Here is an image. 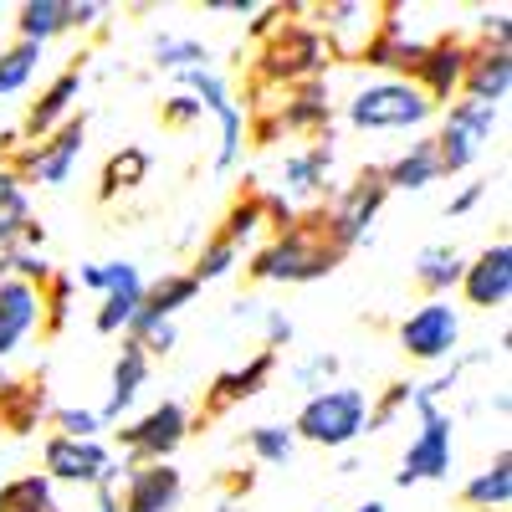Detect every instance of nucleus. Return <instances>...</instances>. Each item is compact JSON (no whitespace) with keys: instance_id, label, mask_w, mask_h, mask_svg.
I'll return each mask as SVG.
<instances>
[{"instance_id":"9","label":"nucleus","mask_w":512,"mask_h":512,"mask_svg":"<svg viewBox=\"0 0 512 512\" xmlns=\"http://www.w3.org/2000/svg\"><path fill=\"white\" fill-rule=\"evenodd\" d=\"M456 461V415L451 410H425L415 415V436L400 456L395 487H420V482H446Z\"/></svg>"},{"instance_id":"51","label":"nucleus","mask_w":512,"mask_h":512,"mask_svg":"<svg viewBox=\"0 0 512 512\" xmlns=\"http://www.w3.org/2000/svg\"><path fill=\"white\" fill-rule=\"evenodd\" d=\"M256 487V472H236V477H226V502L236 507V497H246Z\"/></svg>"},{"instance_id":"20","label":"nucleus","mask_w":512,"mask_h":512,"mask_svg":"<svg viewBox=\"0 0 512 512\" xmlns=\"http://www.w3.org/2000/svg\"><path fill=\"white\" fill-rule=\"evenodd\" d=\"M277 374V354H267V349H256L246 364H236V369H221L216 379H210V390H205V415H226L231 405H246V400H256L267 390V379Z\"/></svg>"},{"instance_id":"37","label":"nucleus","mask_w":512,"mask_h":512,"mask_svg":"<svg viewBox=\"0 0 512 512\" xmlns=\"http://www.w3.org/2000/svg\"><path fill=\"white\" fill-rule=\"evenodd\" d=\"M241 149H246V108L231 103L226 113H216V175H231L241 164Z\"/></svg>"},{"instance_id":"31","label":"nucleus","mask_w":512,"mask_h":512,"mask_svg":"<svg viewBox=\"0 0 512 512\" xmlns=\"http://www.w3.org/2000/svg\"><path fill=\"white\" fill-rule=\"evenodd\" d=\"M31 221H36L31 216V190L0 164V251H16Z\"/></svg>"},{"instance_id":"44","label":"nucleus","mask_w":512,"mask_h":512,"mask_svg":"<svg viewBox=\"0 0 512 512\" xmlns=\"http://www.w3.org/2000/svg\"><path fill=\"white\" fill-rule=\"evenodd\" d=\"M159 123H164V128H195V123H205V113H200V103L180 88V93H169V98L159 103Z\"/></svg>"},{"instance_id":"40","label":"nucleus","mask_w":512,"mask_h":512,"mask_svg":"<svg viewBox=\"0 0 512 512\" xmlns=\"http://www.w3.org/2000/svg\"><path fill=\"white\" fill-rule=\"evenodd\" d=\"M139 303H144V287H123V292H108V297H98V313H93V328L98 333H128V323H134V313H139Z\"/></svg>"},{"instance_id":"26","label":"nucleus","mask_w":512,"mask_h":512,"mask_svg":"<svg viewBox=\"0 0 512 512\" xmlns=\"http://www.w3.org/2000/svg\"><path fill=\"white\" fill-rule=\"evenodd\" d=\"M333 144H308V149H292L282 159V200H308V195H328V175H333Z\"/></svg>"},{"instance_id":"30","label":"nucleus","mask_w":512,"mask_h":512,"mask_svg":"<svg viewBox=\"0 0 512 512\" xmlns=\"http://www.w3.org/2000/svg\"><path fill=\"white\" fill-rule=\"evenodd\" d=\"M154 67H159V72L185 77V72H200V67H216V52H210L200 36H185V31H159V36H154Z\"/></svg>"},{"instance_id":"54","label":"nucleus","mask_w":512,"mask_h":512,"mask_svg":"<svg viewBox=\"0 0 512 512\" xmlns=\"http://www.w3.org/2000/svg\"><path fill=\"white\" fill-rule=\"evenodd\" d=\"M6 379H11V374H6V369H0V384H6Z\"/></svg>"},{"instance_id":"11","label":"nucleus","mask_w":512,"mask_h":512,"mask_svg":"<svg viewBox=\"0 0 512 512\" xmlns=\"http://www.w3.org/2000/svg\"><path fill=\"white\" fill-rule=\"evenodd\" d=\"M456 344H461V308L451 303V297H425V303L400 323V349L415 364L456 359Z\"/></svg>"},{"instance_id":"29","label":"nucleus","mask_w":512,"mask_h":512,"mask_svg":"<svg viewBox=\"0 0 512 512\" xmlns=\"http://www.w3.org/2000/svg\"><path fill=\"white\" fill-rule=\"evenodd\" d=\"M461 267H466V256L456 251V246H446V241H436V246H420V256H415V282L431 292V297H451L456 287H461Z\"/></svg>"},{"instance_id":"36","label":"nucleus","mask_w":512,"mask_h":512,"mask_svg":"<svg viewBox=\"0 0 512 512\" xmlns=\"http://www.w3.org/2000/svg\"><path fill=\"white\" fill-rule=\"evenodd\" d=\"M36 67H41V47H31V41H11V47H0V98L26 93V82L36 77Z\"/></svg>"},{"instance_id":"48","label":"nucleus","mask_w":512,"mask_h":512,"mask_svg":"<svg viewBox=\"0 0 512 512\" xmlns=\"http://www.w3.org/2000/svg\"><path fill=\"white\" fill-rule=\"evenodd\" d=\"M487 195H492V180H472V185H461V190L451 195V205H446V216H456V221H461V216H472V210H477Z\"/></svg>"},{"instance_id":"52","label":"nucleus","mask_w":512,"mask_h":512,"mask_svg":"<svg viewBox=\"0 0 512 512\" xmlns=\"http://www.w3.org/2000/svg\"><path fill=\"white\" fill-rule=\"evenodd\" d=\"M93 512H118V487L113 482L93 487Z\"/></svg>"},{"instance_id":"2","label":"nucleus","mask_w":512,"mask_h":512,"mask_svg":"<svg viewBox=\"0 0 512 512\" xmlns=\"http://www.w3.org/2000/svg\"><path fill=\"white\" fill-rule=\"evenodd\" d=\"M313 16V11H308ZM308 16H292L282 21L262 47H256V88H297V82H318L328 77V47H323V36Z\"/></svg>"},{"instance_id":"5","label":"nucleus","mask_w":512,"mask_h":512,"mask_svg":"<svg viewBox=\"0 0 512 512\" xmlns=\"http://www.w3.org/2000/svg\"><path fill=\"white\" fill-rule=\"evenodd\" d=\"M384 200H390V190H384L379 164L359 169V175L338 190L328 205H318V231H323V241H328L338 256H349L354 246H369V226L379 221Z\"/></svg>"},{"instance_id":"4","label":"nucleus","mask_w":512,"mask_h":512,"mask_svg":"<svg viewBox=\"0 0 512 512\" xmlns=\"http://www.w3.org/2000/svg\"><path fill=\"white\" fill-rule=\"evenodd\" d=\"M349 118V128L359 134H415L436 118V108L425 103V93L405 77H379V82H364V88L338 108Z\"/></svg>"},{"instance_id":"27","label":"nucleus","mask_w":512,"mask_h":512,"mask_svg":"<svg viewBox=\"0 0 512 512\" xmlns=\"http://www.w3.org/2000/svg\"><path fill=\"white\" fill-rule=\"evenodd\" d=\"M461 507L466 512H507L512 507V451L507 446L492 456V466H482V472L461 487Z\"/></svg>"},{"instance_id":"39","label":"nucleus","mask_w":512,"mask_h":512,"mask_svg":"<svg viewBox=\"0 0 512 512\" xmlns=\"http://www.w3.org/2000/svg\"><path fill=\"white\" fill-rule=\"evenodd\" d=\"M241 267V251L231 246V241H221V236H205L200 241V251H195V267H190V277L205 287V282H221V277H231Z\"/></svg>"},{"instance_id":"41","label":"nucleus","mask_w":512,"mask_h":512,"mask_svg":"<svg viewBox=\"0 0 512 512\" xmlns=\"http://www.w3.org/2000/svg\"><path fill=\"white\" fill-rule=\"evenodd\" d=\"M72 297H77V282L67 272H57L41 287V333H62L72 323Z\"/></svg>"},{"instance_id":"21","label":"nucleus","mask_w":512,"mask_h":512,"mask_svg":"<svg viewBox=\"0 0 512 512\" xmlns=\"http://www.w3.org/2000/svg\"><path fill=\"white\" fill-rule=\"evenodd\" d=\"M36 328H41V292L31 282L6 277L0 282V364L16 349H26Z\"/></svg>"},{"instance_id":"14","label":"nucleus","mask_w":512,"mask_h":512,"mask_svg":"<svg viewBox=\"0 0 512 512\" xmlns=\"http://www.w3.org/2000/svg\"><path fill=\"white\" fill-rule=\"evenodd\" d=\"M98 21H103L98 0H26V6H16V41L47 47L67 31H93Z\"/></svg>"},{"instance_id":"6","label":"nucleus","mask_w":512,"mask_h":512,"mask_svg":"<svg viewBox=\"0 0 512 512\" xmlns=\"http://www.w3.org/2000/svg\"><path fill=\"white\" fill-rule=\"evenodd\" d=\"M82 144H88V108H77L57 134H47L41 144H21L16 154H11V175L31 190V185H41V190H62L67 180H72V169H77V159H82Z\"/></svg>"},{"instance_id":"43","label":"nucleus","mask_w":512,"mask_h":512,"mask_svg":"<svg viewBox=\"0 0 512 512\" xmlns=\"http://www.w3.org/2000/svg\"><path fill=\"white\" fill-rule=\"evenodd\" d=\"M333 374H338V354L323 349V354H313V359H303V364L292 369V384H303V390L318 395V390H328V379H333Z\"/></svg>"},{"instance_id":"28","label":"nucleus","mask_w":512,"mask_h":512,"mask_svg":"<svg viewBox=\"0 0 512 512\" xmlns=\"http://www.w3.org/2000/svg\"><path fill=\"white\" fill-rule=\"evenodd\" d=\"M149 149H139V144H123V149H113L108 159H103V175H98V200L103 205H113L118 195H134L144 180H149Z\"/></svg>"},{"instance_id":"13","label":"nucleus","mask_w":512,"mask_h":512,"mask_svg":"<svg viewBox=\"0 0 512 512\" xmlns=\"http://www.w3.org/2000/svg\"><path fill=\"white\" fill-rule=\"evenodd\" d=\"M308 21L318 26L333 62H359L369 36L379 31V6H364V0H328V6H313Z\"/></svg>"},{"instance_id":"3","label":"nucleus","mask_w":512,"mask_h":512,"mask_svg":"<svg viewBox=\"0 0 512 512\" xmlns=\"http://www.w3.org/2000/svg\"><path fill=\"white\" fill-rule=\"evenodd\" d=\"M292 436L323 446V451H349L359 436H369V390L359 384H328L308 395L303 410L292 415Z\"/></svg>"},{"instance_id":"8","label":"nucleus","mask_w":512,"mask_h":512,"mask_svg":"<svg viewBox=\"0 0 512 512\" xmlns=\"http://www.w3.org/2000/svg\"><path fill=\"white\" fill-rule=\"evenodd\" d=\"M41 477L52 487H103V482H123V461L113 456L108 441H67V436H47L41 441Z\"/></svg>"},{"instance_id":"35","label":"nucleus","mask_w":512,"mask_h":512,"mask_svg":"<svg viewBox=\"0 0 512 512\" xmlns=\"http://www.w3.org/2000/svg\"><path fill=\"white\" fill-rule=\"evenodd\" d=\"M72 282L98 292V297H108V292H123V287H144V272L128 262V256H118V262H88V267H77Z\"/></svg>"},{"instance_id":"16","label":"nucleus","mask_w":512,"mask_h":512,"mask_svg":"<svg viewBox=\"0 0 512 512\" xmlns=\"http://www.w3.org/2000/svg\"><path fill=\"white\" fill-rule=\"evenodd\" d=\"M461 297L466 308H482V313L512 303V241H492L461 267Z\"/></svg>"},{"instance_id":"55","label":"nucleus","mask_w":512,"mask_h":512,"mask_svg":"<svg viewBox=\"0 0 512 512\" xmlns=\"http://www.w3.org/2000/svg\"><path fill=\"white\" fill-rule=\"evenodd\" d=\"M0 482H6V477H0Z\"/></svg>"},{"instance_id":"12","label":"nucleus","mask_w":512,"mask_h":512,"mask_svg":"<svg viewBox=\"0 0 512 512\" xmlns=\"http://www.w3.org/2000/svg\"><path fill=\"white\" fill-rule=\"evenodd\" d=\"M477 41H466L461 31H446L436 41H425V52L410 72V82L425 93V103L441 108V103H456L461 98V77H466V62H472Z\"/></svg>"},{"instance_id":"49","label":"nucleus","mask_w":512,"mask_h":512,"mask_svg":"<svg viewBox=\"0 0 512 512\" xmlns=\"http://www.w3.org/2000/svg\"><path fill=\"white\" fill-rule=\"evenodd\" d=\"M175 344H180V328H175V323H159L139 349H144L149 359H164V354H175Z\"/></svg>"},{"instance_id":"7","label":"nucleus","mask_w":512,"mask_h":512,"mask_svg":"<svg viewBox=\"0 0 512 512\" xmlns=\"http://www.w3.org/2000/svg\"><path fill=\"white\" fill-rule=\"evenodd\" d=\"M497 128H502V108L466 103V98L446 103L441 134H431L436 139V159H441V180L446 175H466V169L482 159V149L497 139Z\"/></svg>"},{"instance_id":"1","label":"nucleus","mask_w":512,"mask_h":512,"mask_svg":"<svg viewBox=\"0 0 512 512\" xmlns=\"http://www.w3.org/2000/svg\"><path fill=\"white\" fill-rule=\"evenodd\" d=\"M338 256L323 231H318V210H297V226L262 241L251 251V262H246V277L251 282H282V287H308V282H323L338 272Z\"/></svg>"},{"instance_id":"17","label":"nucleus","mask_w":512,"mask_h":512,"mask_svg":"<svg viewBox=\"0 0 512 512\" xmlns=\"http://www.w3.org/2000/svg\"><path fill=\"white\" fill-rule=\"evenodd\" d=\"M400 16H405V6H379V31L369 36V47L359 52V62L384 72V77H405L410 82V72H415V62L425 52V41L410 36V26Z\"/></svg>"},{"instance_id":"38","label":"nucleus","mask_w":512,"mask_h":512,"mask_svg":"<svg viewBox=\"0 0 512 512\" xmlns=\"http://www.w3.org/2000/svg\"><path fill=\"white\" fill-rule=\"evenodd\" d=\"M47 425H52V436H67V441H103V431H108L93 405H52Z\"/></svg>"},{"instance_id":"42","label":"nucleus","mask_w":512,"mask_h":512,"mask_svg":"<svg viewBox=\"0 0 512 512\" xmlns=\"http://www.w3.org/2000/svg\"><path fill=\"white\" fill-rule=\"evenodd\" d=\"M410 410V379H395V384H384L379 395H369V436L384 431V425H395V415Z\"/></svg>"},{"instance_id":"34","label":"nucleus","mask_w":512,"mask_h":512,"mask_svg":"<svg viewBox=\"0 0 512 512\" xmlns=\"http://www.w3.org/2000/svg\"><path fill=\"white\" fill-rule=\"evenodd\" d=\"M246 451H251V461H262V466H287L292 451H297V436H292V425H282V420H262V425L246 431Z\"/></svg>"},{"instance_id":"32","label":"nucleus","mask_w":512,"mask_h":512,"mask_svg":"<svg viewBox=\"0 0 512 512\" xmlns=\"http://www.w3.org/2000/svg\"><path fill=\"white\" fill-rule=\"evenodd\" d=\"M0 512H67V507L41 472H21L0 482Z\"/></svg>"},{"instance_id":"19","label":"nucleus","mask_w":512,"mask_h":512,"mask_svg":"<svg viewBox=\"0 0 512 512\" xmlns=\"http://www.w3.org/2000/svg\"><path fill=\"white\" fill-rule=\"evenodd\" d=\"M77 103H82V72L67 67V72H57L47 88H41V98L26 108V123L16 128L21 144H41L47 134H57V128L77 113Z\"/></svg>"},{"instance_id":"18","label":"nucleus","mask_w":512,"mask_h":512,"mask_svg":"<svg viewBox=\"0 0 512 512\" xmlns=\"http://www.w3.org/2000/svg\"><path fill=\"white\" fill-rule=\"evenodd\" d=\"M118 512H175L185 497V477L175 461H149V466H123L118 482Z\"/></svg>"},{"instance_id":"45","label":"nucleus","mask_w":512,"mask_h":512,"mask_svg":"<svg viewBox=\"0 0 512 512\" xmlns=\"http://www.w3.org/2000/svg\"><path fill=\"white\" fill-rule=\"evenodd\" d=\"M507 36H512V11L507 6L477 16V47H507Z\"/></svg>"},{"instance_id":"15","label":"nucleus","mask_w":512,"mask_h":512,"mask_svg":"<svg viewBox=\"0 0 512 512\" xmlns=\"http://www.w3.org/2000/svg\"><path fill=\"white\" fill-rule=\"evenodd\" d=\"M277 123H282V139H313V144H333V118H338V103L328 93V77L318 82H297V88L282 93V103H272Z\"/></svg>"},{"instance_id":"10","label":"nucleus","mask_w":512,"mask_h":512,"mask_svg":"<svg viewBox=\"0 0 512 512\" xmlns=\"http://www.w3.org/2000/svg\"><path fill=\"white\" fill-rule=\"evenodd\" d=\"M195 431V415L180 405V400H159L149 405L139 420H128L118 436V446L128 451V466H149V461H169Z\"/></svg>"},{"instance_id":"47","label":"nucleus","mask_w":512,"mask_h":512,"mask_svg":"<svg viewBox=\"0 0 512 512\" xmlns=\"http://www.w3.org/2000/svg\"><path fill=\"white\" fill-rule=\"evenodd\" d=\"M262 221H267V231H272V236H282V231H292V226H297V205H292V200H282L277 190H272V195L262 190Z\"/></svg>"},{"instance_id":"53","label":"nucleus","mask_w":512,"mask_h":512,"mask_svg":"<svg viewBox=\"0 0 512 512\" xmlns=\"http://www.w3.org/2000/svg\"><path fill=\"white\" fill-rule=\"evenodd\" d=\"M354 512H390V507H384V502H379V497H369V502H359V507H354Z\"/></svg>"},{"instance_id":"33","label":"nucleus","mask_w":512,"mask_h":512,"mask_svg":"<svg viewBox=\"0 0 512 512\" xmlns=\"http://www.w3.org/2000/svg\"><path fill=\"white\" fill-rule=\"evenodd\" d=\"M256 180H246V190L231 200V210H226V216H221V241H231L236 251H246L256 236H262L267 231V221H262V190H251Z\"/></svg>"},{"instance_id":"24","label":"nucleus","mask_w":512,"mask_h":512,"mask_svg":"<svg viewBox=\"0 0 512 512\" xmlns=\"http://www.w3.org/2000/svg\"><path fill=\"white\" fill-rule=\"evenodd\" d=\"M52 400L41 379H6L0 384V431L6 436H36L41 420H47Z\"/></svg>"},{"instance_id":"46","label":"nucleus","mask_w":512,"mask_h":512,"mask_svg":"<svg viewBox=\"0 0 512 512\" xmlns=\"http://www.w3.org/2000/svg\"><path fill=\"white\" fill-rule=\"evenodd\" d=\"M297 338V328H292V318L282 313V308H262V349L267 354H277V349H287Z\"/></svg>"},{"instance_id":"22","label":"nucleus","mask_w":512,"mask_h":512,"mask_svg":"<svg viewBox=\"0 0 512 512\" xmlns=\"http://www.w3.org/2000/svg\"><path fill=\"white\" fill-rule=\"evenodd\" d=\"M379 175H384V190H400V195H420V190H431L441 180V159H436V139L431 134H415L390 164H379Z\"/></svg>"},{"instance_id":"25","label":"nucleus","mask_w":512,"mask_h":512,"mask_svg":"<svg viewBox=\"0 0 512 512\" xmlns=\"http://www.w3.org/2000/svg\"><path fill=\"white\" fill-rule=\"evenodd\" d=\"M149 354L134 344V338H123V349H118V359H113V379H108V400H103V425H118L128 410H134V400H139V390H144V379H149Z\"/></svg>"},{"instance_id":"50","label":"nucleus","mask_w":512,"mask_h":512,"mask_svg":"<svg viewBox=\"0 0 512 512\" xmlns=\"http://www.w3.org/2000/svg\"><path fill=\"white\" fill-rule=\"evenodd\" d=\"M256 6H262V0H205V11H216V16H256Z\"/></svg>"},{"instance_id":"23","label":"nucleus","mask_w":512,"mask_h":512,"mask_svg":"<svg viewBox=\"0 0 512 512\" xmlns=\"http://www.w3.org/2000/svg\"><path fill=\"white\" fill-rule=\"evenodd\" d=\"M507 93H512V47H477L472 62H466V77H461V98L502 108Z\"/></svg>"}]
</instances>
